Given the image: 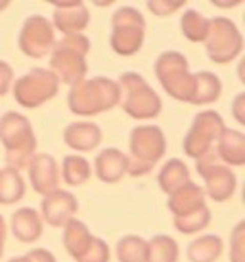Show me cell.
Segmentation results:
<instances>
[{"instance_id": "obj_1", "label": "cell", "mask_w": 245, "mask_h": 262, "mask_svg": "<svg viewBox=\"0 0 245 262\" xmlns=\"http://www.w3.org/2000/svg\"><path fill=\"white\" fill-rule=\"evenodd\" d=\"M121 102V90L117 80L108 77H92L85 79L80 84L69 88L67 107L73 115L94 117L111 111Z\"/></svg>"}, {"instance_id": "obj_2", "label": "cell", "mask_w": 245, "mask_h": 262, "mask_svg": "<svg viewBox=\"0 0 245 262\" xmlns=\"http://www.w3.org/2000/svg\"><path fill=\"white\" fill-rule=\"evenodd\" d=\"M88 52L90 40L87 35H67L56 40L50 52V71L59 84L73 88L87 79Z\"/></svg>"}, {"instance_id": "obj_3", "label": "cell", "mask_w": 245, "mask_h": 262, "mask_svg": "<svg viewBox=\"0 0 245 262\" xmlns=\"http://www.w3.org/2000/svg\"><path fill=\"white\" fill-rule=\"evenodd\" d=\"M0 142L6 149L10 168L22 172L36 155V136L29 119L19 111H6L0 117Z\"/></svg>"}, {"instance_id": "obj_4", "label": "cell", "mask_w": 245, "mask_h": 262, "mask_svg": "<svg viewBox=\"0 0 245 262\" xmlns=\"http://www.w3.org/2000/svg\"><path fill=\"white\" fill-rule=\"evenodd\" d=\"M167 153L165 132L157 124H138L130 130L129 138V170L127 174L146 176Z\"/></svg>"}, {"instance_id": "obj_5", "label": "cell", "mask_w": 245, "mask_h": 262, "mask_svg": "<svg viewBox=\"0 0 245 262\" xmlns=\"http://www.w3.org/2000/svg\"><path fill=\"white\" fill-rule=\"evenodd\" d=\"M121 90V110L136 121H153L163 110L161 96L150 86V82L140 73L125 71L117 79Z\"/></svg>"}, {"instance_id": "obj_6", "label": "cell", "mask_w": 245, "mask_h": 262, "mask_svg": "<svg viewBox=\"0 0 245 262\" xmlns=\"http://www.w3.org/2000/svg\"><path fill=\"white\" fill-rule=\"evenodd\" d=\"M155 77L161 88L176 102L190 103L195 90V73H190L188 58L176 50H167L155 59Z\"/></svg>"}, {"instance_id": "obj_7", "label": "cell", "mask_w": 245, "mask_h": 262, "mask_svg": "<svg viewBox=\"0 0 245 262\" xmlns=\"http://www.w3.org/2000/svg\"><path fill=\"white\" fill-rule=\"evenodd\" d=\"M146 38V19L140 14V10L134 6H121L111 15V35H109V46L111 50L130 58L142 50Z\"/></svg>"}, {"instance_id": "obj_8", "label": "cell", "mask_w": 245, "mask_h": 262, "mask_svg": "<svg viewBox=\"0 0 245 262\" xmlns=\"http://www.w3.org/2000/svg\"><path fill=\"white\" fill-rule=\"evenodd\" d=\"M205 52L213 63L224 66L238 59L243 52V35L230 17L216 15L209 19V29L205 35Z\"/></svg>"}, {"instance_id": "obj_9", "label": "cell", "mask_w": 245, "mask_h": 262, "mask_svg": "<svg viewBox=\"0 0 245 262\" xmlns=\"http://www.w3.org/2000/svg\"><path fill=\"white\" fill-rule=\"evenodd\" d=\"M226 124H224L222 115L215 110H203L194 117L192 126L188 134L184 136L182 142V149L188 157L195 161H201L207 157L209 153L215 151V146L220 134L224 132Z\"/></svg>"}, {"instance_id": "obj_10", "label": "cell", "mask_w": 245, "mask_h": 262, "mask_svg": "<svg viewBox=\"0 0 245 262\" xmlns=\"http://www.w3.org/2000/svg\"><path fill=\"white\" fill-rule=\"evenodd\" d=\"M59 82L50 69L33 67L12 84L14 100L25 110H36L58 94Z\"/></svg>"}, {"instance_id": "obj_11", "label": "cell", "mask_w": 245, "mask_h": 262, "mask_svg": "<svg viewBox=\"0 0 245 262\" xmlns=\"http://www.w3.org/2000/svg\"><path fill=\"white\" fill-rule=\"evenodd\" d=\"M195 168L203 178V193L215 203H224L236 193L238 176L230 167H226L216 159L215 151L203 157L201 161H195Z\"/></svg>"}, {"instance_id": "obj_12", "label": "cell", "mask_w": 245, "mask_h": 262, "mask_svg": "<svg viewBox=\"0 0 245 262\" xmlns=\"http://www.w3.org/2000/svg\"><path fill=\"white\" fill-rule=\"evenodd\" d=\"M54 44H56V31L52 27L50 19H46L44 15L33 14L23 21L17 37V46L27 58H44L52 52Z\"/></svg>"}, {"instance_id": "obj_13", "label": "cell", "mask_w": 245, "mask_h": 262, "mask_svg": "<svg viewBox=\"0 0 245 262\" xmlns=\"http://www.w3.org/2000/svg\"><path fill=\"white\" fill-rule=\"evenodd\" d=\"M79 211V201L71 191L56 189L48 195L43 197L40 201V219L52 228H64L69 224L75 214Z\"/></svg>"}, {"instance_id": "obj_14", "label": "cell", "mask_w": 245, "mask_h": 262, "mask_svg": "<svg viewBox=\"0 0 245 262\" xmlns=\"http://www.w3.org/2000/svg\"><path fill=\"white\" fill-rule=\"evenodd\" d=\"M52 27L59 31L64 37L67 35H83V31L90 23V12L85 2L73 0V2H59L54 4L52 14Z\"/></svg>"}, {"instance_id": "obj_15", "label": "cell", "mask_w": 245, "mask_h": 262, "mask_svg": "<svg viewBox=\"0 0 245 262\" xmlns=\"http://www.w3.org/2000/svg\"><path fill=\"white\" fill-rule=\"evenodd\" d=\"M27 176H29L31 188L38 195H48L52 191L59 189V165L48 153H36L27 165Z\"/></svg>"}, {"instance_id": "obj_16", "label": "cell", "mask_w": 245, "mask_h": 262, "mask_svg": "<svg viewBox=\"0 0 245 262\" xmlns=\"http://www.w3.org/2000/svg\"><path fill=\"white\" fill-rule=\"evenodd\" d=\"M127 170H129V157L117 147L101 149L94 159V172L104 184H117L122 180V176H127Z\"/></svg>"}, {"instance_id": "obj_17", "label": "cell", "mask_w": 245, "mask_h": 262, "mask_svg": "<svg viewBox=\"0 0 245 262\" xmlns=\"http://www.w3.org/2000/svg\"><path fill=\"white\" fill-rule=\"evenodd\" d=\"M101 128L90 121H77L67 124L64 128V142L67 147H71L77 153L92 151L101 144Z\"/></svg>"}, {"instance_id": "obj_18", "label": "cell", "mask_w": 245, "mask_h": 262, "mask_svg": "<svg viewBox=\"0 0 245 262\" xmlns=\"http://www.w3.org/2000/svg\"><path fill=\"white\" fill-rule=\"evenodd\" d=\"M205 205H207V197L203 193V188L192 180L173 191L167 199V209L173 212V219H180L190 212L199 211Z\"/></svg>"}, {"instance_id": "obj_19", "label": "cell", "mask_w": 245, "mask_h": 262, "mask_svg": "<svg viewBox=\"0 0 245 262\" xmlns=\"http://www.w3.org/2000/svg\"><path fill=\"white\" fill-rule=\"evenodd\" d=\"M10 230L14 237L22 243H36L43 237L44 222L40 219L38 211L31 207H22L12 214L10 219Z\"/></svg>"}, {"instance_id": "obj_20", "label": "cell", "mask_w": 245, "mask_h": 262, "mask_svg": "<svg viewBox=\"0 0 245 262\" xmlns=\"http://www.w3.org/2000/svg\"><path fill=\"white\" fill-rule=\"evenodd\" d=\"M216 159L226 167H243L245 165V134L236 128H224L215 146Z\"/></svg>"}, {"instance_id": "obj_21", "label": "cell", "mask_w": 245, "mask_h": 262, "mask_svg": "<svg viewBox=\"0 0 245 262\" xmlns=\"http://www.w3.org/2000/svg\"><path fill=\"white\" fill-rule=\"evenodd\" d=\"M224 253V239L216 233H203L186 249L190 262H216Z\"/></svg>"}, {"instance_id": "obj_22", "label": "cell", "mask_w": 245, "mask_h": 262, "mask_svg": "<svg viewBox=\"0 0 245 262\" xmlns=\"http://www.w3.org/2000/svg\"><path fill=\"white\" fill-rule=\"evenodd\" d=\"M64 245L65 251L69 253V256L75 258V262L79 260L80 256L85 255V251L88 249L90 241H92V233L88 230V226L79 219H73L69 224H65L64 228Z\"/></svg>"}, {"instance_id": "obj_23", "label": "cell", "mask_w": 245, "mask_h": 262, "mask_svg": "<svg viewBox=\"0 0 245 262\" xmlns=\"http://www.w3.org/2000/svg\"><path fill=\"white\" fill-rule=\"evenodd\" d=\"M188 182H190V168L186 167L184 161L176 159V157L167 161L157 174L159 188L167 195H171L173 191H176V189L182 188Z\"/></svg>"}, {"instance_id": "obj_24", "label": "cell", "mask_w": 245, "mask_h": 262, "mask_svg": "<svg viewBox=\"0 0 245 262\" xmlns=\"http://www.w3.org/2000/svg\"><path fill=\"white\" fill-rule=\"evenodd\" d=\"M222 94V82L218 79V75L211 71H199L195 73V90L192 98V105H211L215 103Z\"/></svg>"}, {"instance_id": "obj_25", "label": "cell", "mask_w": 245, "mask_h": 262, "mask_svg": "<svg viewBox=\"0 0 245 262\" xmlns=\"http://www.w3.org/2000/svg\"><path fill=\"white\" fill-rule=\"evenodd\" d=\"M59 176L64 178V182L67 186L73 188H79L83 184H87L92 176V167H90V161L83 155L71 153V155H65L62 161V170Z\"/></svg>"}, {"instance_id": "obj_26", "label": "cell", "mask_w": 245, "mask_h": 262, "mask_svg": "<svg viewBox=\"0 0 245 262\" xmlns=\"http://www.w3.org/2000/svg\"><path fill=\"white\" fill-rule=\"evenodd\" d=\"M27 186L19 170L10 167L0 168V205H15L25 197Z\"/></svg>"}, {"instance_id": "obj_27", "label": "cell", "mask_w": 245, "mask_h": 262, "mask_svg": "<svg viewBox=\"0 0 245 262\" xmlns=\"http://www.w3.org/2000/svg\"><path fill=\"white\" fill-rule=\"evenodd\" d=\"M180 249L174 237L167 233H157L148 241V256L146 262H178Z\"/></svg>"}, {"instance_id": "obj_28", "label": "cell", "mask_w": 245, "mask_h": 262, "mask_svg": "<svg viewBox=\"0 0 245 262\" xmlns=\"http://www.w3.org/2000/svg\"><path fill=\"white\" fill-rule=\"evenodd\" d=\"M115 255L119 262H146L148 241L140 235H125L117 241Z\"/></svg>"}, {"instance_id": "obj_29", "label": "cell", "mask_w": 245, "mask_h": 262, "mask_svg": "<svg viewBox=\"0 0 245 262\" xmlns=\"http://www.w3.org/2000/svg\"><path fill=\"white\" fill-rule=\"evenodd\" d=\"M209 29V17L197 10H184L180 17V31L190 42H203Z\"/></svg>"}, {"instance_id": "obj_30", "label": "cell", "mask_w": 245, "mask_h": 262, "mask_svg": "<svg viewBox=\"0 0 245 262\" xmlns=\"http://www.w3.org/2000/svg\"><path fill=\"white\" fill-rule=\"evenodd\" d=\"M211 209L205 205L199 211L190 212L186 216H180V219H173L174 228L178 230L184 235H192V233H199L201 230H205L207 226L211 224Z\"/></svg>"}, {"instance_id": "obj_31", "label": "cell", "mask_w": 245, "mask_h": 262, "mask_svg": "<svg viewBox=\"0 0 245 262\" xmlns=\"http://www.w3.org/2000/svg\"><path fill=\"white\" fill-rule=\"evenodd\" d=\"M109 256H111V253H109L108 243L101 237L94 235L88 249L85 251V255L80 256L77 262H109Z\"/></svg>"}, {"instance_id": "obj_32", "label": "cell", "mask_w": 245, "mask_h": 262, "mask_svg": "<svg viewBox=\"0 0 245 262\" xmlns=\"http://www.w3.org/2000/svg\"><path fill=\"white\" fill-rule=\"evenodd\" d=\"M245 222H238L230 235V262H245Z\"/></svg>"}, {"instance_id": "obj_33", "label": "cell", "mask_w": 245, "mask_h": 262, "mask_svg": "<svg viewBox=\"0 0 245 262\" xmlns=\"http://www.w3.org/2000/svg\"><path fill=\"white\" fill-rule=\"evenodd\" d=\"M186 6V2H165V0H150V2H146V8L152 12L153 15H157V17H167V15H173L176 14L178 10Z\"/></svg>"}, {"instance_id": "obj_34", "label": "cell", "mask_w": 245, "mask_h": 262, "mask_svg": "<svg viewBox=\"0 0 245 262\" xmlns=\"http://www.w3.org/2000/svg\"><path fill=\"white\" fill-rule=\"evenodd\" d=\"M12 84H14V67L4 59H0V98H4L12 90Z\"/></svg>"}, {"instance_id": "obj_35", "label": "cell", "mask_w": 245, "mask_h": 262, "mask_svg": "<svg viewBox=\"0 0 245 262\" xmlns=\"http://www.w3.org/2000/svg\"><path fill=\"white\" fill-rule=\"evenodd\" d=\"M23 258H25V262H58L56 256L52 255L48 249H43V247L31 249L29 253L23 255Z\"/></svg>"}, {"instance_id": "obj_36", "label": "cell", "mask_w": 245, "mask_h": 262, "mask_svg": "<svg viewBox=\"0 0 245 262\" xmlns=\"http://www.w3.org/2000/svg\"><path fill=\"white\" fill-rule=\"evenodd\" d=\"M243 110H245V94H238L234 98V103H232V113H234V119L238 121L239 124H245V117H243Z\"/></svg>"}, {"instance_id": "obj_37", "label": "cell", "mask_w": 245, "mask_h": 262, "mask_svg": "<svg viewBox=\"0 0 245 262\" xmlns=\"http://www.w3.org/2000/svg\"><path fill=\"white\" fill-rule=\"evenodd\" d=\"M0 237H2V239L6 237V222L2 219V214H0Z\"/></svg>"}, {"instance_id": "obj_38", "label": "cell", "mask_w": 245, "mask_h": 262, "mask_svg": "<svg viewBox=\"0 0 245 262\" xmlns=\"http://www.w3.org/2000/svg\"><path fill=\"white\" fill-rule=\"evenodd\" d=\"M8 6H10V2H8V0H0V12H2V10H6Z\"/></svg>"}, {"instance_id": "obj_39", "label": "cell", "mask_w": 245, "mask_h": 262, "mask_svg": "<svg viewBox=\"0 0 245 262\" xmlns=\"http://www.w3.org/2000/svg\"><path fill=\"white\" fill-rule=\"evenodd\" d=\"M2 255H4V239L0 237V258H2Z\"/></svg>"}, {"instance_id": "obj_40", "label": "cell", "mask_w": 245, "mask_h": 262, "mask_svg": "<svg viewBox=\"0 0 245 262\" xmlns=\"http://www.w3.org/2000/svg\"><path fill=\"white\" fill-rule=\"evenodd\" d=\"M8 262H25V258L23 256H15V258H10Z\"/></svg>"}]
</instances>
